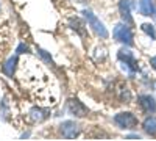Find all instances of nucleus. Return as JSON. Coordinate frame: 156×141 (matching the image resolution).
Segmentation results:
<instances>
[{
  "label": "nucleus",
  "instance_id": "1",
  "mask_svg": "<svg viewBox=\"0 0 156 141\" xmlns=\"http://www.w3.org/2000/svg\"><path fill=\"white\" fill-rule=\"evenodd\" d=\"M114 122L120 127V129H134L137 125V119L133 113L125 111V113H119L114 116Z\"/></svg>",
  "mask_w": 156,
  "mask_h": 141
},
{
  "label": "nucleus",
  "instance_id": "2",
  "mask_svg": "<svg viewBox=\"0 0 156 141\" xmlns=\"http://www.w3.org/2000/svg\"><path fill=\"white\" fill-rule=\"evenodd\" d=\"M114 38L117 41H120L126 46H131L133 44V33H131V28L128 27V25L125 24H119V25H115V28H114Z\"/></svg>",
  "mask_w": 156,
  "mask_h": 141
},
{
  "label": "nucleus",
  "instance_id": "3",
  "mask_svg": "<svg viewBox=\"0 0 156 141\" xmlns=\"http://www.w3.org/2000/svg\"><path fill=\"white\" fill-rule=\"evenodd\" d=\"M84 16H86V19H87V24H89V27L92 28L100 38H103V39H106L108 38V30H106V27L103 25V22H100L92 13L90 11H84Z\"/></svg>",
  "mask_w": 156,
  "mask_h": 141
},
{
  "label": "nucleus",
  "instance_id": "4",
  "mask_svg": "<svg viewBox=\"0 0 156 141\" xmlns=\"http://www.w3.org/2000/svg\"><path fill=\"white\" fill-rule=\"evenodd\" d=\"M67 108H69V111L73 114V116H76V118H84V116H87V114H89V110L78 99H70L67 102Z\"/></svg>",
  "mask_w": 156,
  "mask_h": 141
},
{
  "label": "nucleus",
  "instance_id": "5",
  "mask_svg": "<svg viewBox=\"0 0 156 141\" xmlns=\"http://www.w3.org/2000/svg\"><path fill=\"white\" fill-rule=\"evenodd\" d=\"M61 133L64 138L67 139H72L75 136H78V133H80V127H78L73 121H66L61 124Z\"/></svg>",
  "mask_w": 156,
  "mask_h": 141
},
{
  "label": "nucleus",
  "instance_id": "6",
  "mask_svg": "<svg viewBox=\"0 0 156 141\" xmlns=\"http://www.w3.org/2000/svg\"><path fill=\"white\" fill-rule=\"evenodd\" d=\"M137 100H139V105L147 113H154L156 111V102L151 96H139Z\"/></svg>",
  "mask_w": 156,
  "mask_h": 141
},
{
  "label": "nucleus",
  "instance_id": "7",
  "mask_svg": "<svg viewBox=\"0 0 156 141\" xmlns=\"http://www.w3.org/2000/svg\"><path fill=\"white\" fill-rule=\"evenodd\" d=\"M119 9H120V16L125 20V24L126 25H131L133 24V19H131V14H129V0H120Z\"/></svg>",
  "mask_w": 156,
  "mask_h": 141
},
{
  "label": "nucleus",
  "instance_id": "8",
  "mask_svg": "<svg viewBox=\"0 0 156 141\" xmlns=\"http://www.w3.org/2000/svg\"><path fill=\"white\" fill-rule=\"evenodd\" d=\"M119 58L125 63V65L131 69V71H134L136 69V61H134V58H133V54L129 52V50H126V49H122V50H119Z\"/></svg>",
  "mask_w": 156,
  "mask_h": 141
},
{
  "label": "nucleus",
  "instance_id": "9",
  "mask_svg": "<svg viewBox=\"0 0 156 141\" xmlns=\"http://www.w3.org/2000/svg\"><path fill=\"white\" fill-rule=\"evenodd\" d=\"M139 11H140L144 16H151L153 11H154V8H153V0H140Z\"/></svg>",
  "mask_w": 156,
  "mask_h": 141
},
{
  "label": "nucleus",
  "instance_id": "10",
  "mask_svg": "<svg viewBox=\"0 0 156 141\" xmlns=\"http://www.w3.org/2000/svg\"><path fill=\"white\" fill-rule=\"evenodd\" d=\"M144 130H145L148 135L156 136V118L150 116V118L145 119V122H144Z\"/></svg>",
  "mask_w": 156,
  "mask_h": 141
},
{
  "label": "nucleus",
  "instance_id": "11",
  "mask_svg": "<svg viewBox=\"0 0 156 141\" xmlns=\"http://www.w3.org/2000/svg\"><path fill=\"white\" fill-rule=\"evenodd\" d=\"M30 114H31V118H33L34 121H42V119L47 118V111L42 110V108H33V110L30 111Z\"/></svg>",
  "mask_w": 156,
  "mask_h": 141
},
{
  "label": "nucleus",
  "instance_id": "12",
  "mask_svg": "<svg viewBox=\"0 0 156 141\" xmlns=\"http://www.w3.org/2000/svg\"><path fill=\"white\" fill-rule=\"evenodd\" d=\"M16 61H17L16 57H12V58H9V60L6 61V65L3 66V72H5L6 75H12V72H14V68H16Z\"/></svg>",
  "mask_w": 156,
  "mask_h": 141
},
{
  "label": "nucleus",
  "instance_id": "13",
  "mask_svg": "<svg viewBox=\"0 0 156 141\" xmlns=\"http://www.w3.org/2000/svg\"><path fill=\"white\" fill-rule=\"evenodd\" d=\"M142 30H144L145 33H148L151 38H154L156 35H154V28H153V25H150V24H144L142 25Z\"/></svg>",
  "mask_w": 156,
  "mask_h": 141
},
{
  "label": "nucleus",
  "instance_id": "14",
  "mask_svg": "<svg viewBox=\"0 0 156 141\" xmlns=\"http://www.w3.org/2000/svg\"><path fill=\"white\" fill-rule=\"evenodd\" d=\"M23 50L27 52V50H28V47H27V46H23V44H20V46L17 47V54H23Z\"/></svg>",
  "mask_w": 156,
  "mask_h": 141
},
{
  "label": "nucleus",
  "instance_id": "15",
  "mask_svg": "<svg viewBox=\"0 0 156 141\" xmlns=\"http://www.w3.org/2000/svg\"><path fill=\"white\" fill-rule=\"evenodd\" d=\"M150 63H151V66H153V68L156 69V57H153V58L150 60Z\"/></svg>",
  "mask_w": 156,
  "mask_h": 141
}]
</instances>
